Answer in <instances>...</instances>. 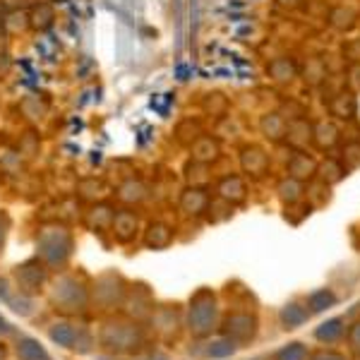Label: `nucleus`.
<instances>
[{
  "mask_svg": "<svg viewBox=\"0 0 360 360\" xmlns=\"http://www.w3.org/2000/svg\"><path fill=\"white\" fill-rule=\"evenodd\" d=\"M217 317H219V307H217V298H214L212 291L202 288V291L195 293V298L190 300V332L195 336H209L212 329L217 327Z\"/></svg>",
  "mask_w": 360,
  "mask_h": 360,
  "instance_id": "f03ea898",
  "label": "nucleus"
},
{
  "mask_svg": "<svg viewBox=\"0 0 360 360\" xmlns=\"http://www.w3.org/2000/svg\"><path fill=\"white\" fill-rule=\"evenodd\" d=\"M336 305V293L332 288H317L307 295V307L310 312H324L327 307H334Z\"/></svg>",
  "mask_w": 360,
  "mask_h": 360,
  "instance_id": "6ab92c4d",
  "label": "nucleus"
},
{
  "mask_svg": "<svg viewBox=\"0 0 360 360\" xmlns=\"http://www.w3.org/2000/svg\"><path fill=\"white\" fill-rule=\"evenodd\" d=\"M317 144L319 147H332L336 142V127L334 125H319L317 127Z\"/></svg>",
  "mask_w": 360,
  "mask_h": 360,
  "instance_id": "cd10ccee",
  "label": "nucleus"
},
{
  "mask_svg": "<svg viewBox=\"0 0 360 360\" xmlns=\"http://www.w3.org/2000/svg\"><path fill=\"white\" fill-rule=\"evenodd\" d=\"M144 243H147L149 248H154V250H164L168 248L173 243V231H171V226H166V224H149V229H147V233H144Z\"/></svg>",
  "mask_w": 360,
  "mask_h": 360,
  "instance_id": "9b49d317",
  "label": "nucleus"
},
{
  "mask_svg": "<svg viewBox=\"0 0 360 360\" xmlns=\"http://www.w3.org/2000/svg\"><path fill=\"white\" fill-rule=\"evenodd\" d=\"M348 156H346V168H358L360 166V144H351L346 149Z\"/></svg>",
  "mask_w": 360,
  "mask_h": 360,
  "instance_id": "2f4dec72",
  "label": "nucleus"
},
{
  "mask_svg": "<svg viewBox=\"0 0 360 360\" xmlns=\"http://www.w3.org/2000/svg\"><path fill=\"white\" fill-rule=\"evenodd\" d=\"M5 332H10V324L5 322L3 317H0V334H5Z\"/></svg>",
  "mask_w": 360,
  "mask_h": 360,
  "instance_id": "72a5a7b5",
  "label": "nucleus"
},
{
  "mask_svg": "<svg viewBox=\"0 0 360 360\" xmlns=\"http://www.w3.org/2000/svg\"><path fill=\"white\" fill-rule=\"evenodd\" d=\"M307 358H310V351H307V346L300 344V341L281 346L274 353V360H307Z\"/></svg>",
  "mask_w": 360,
  "mask_h": 360,
  "instance_id": "4be33fe9",
  "label": "nucleus"
},
{
  "mask_svg": "<svg viewBox=\"0 0 360 360\" xmlns=\"http://www.w3.org/2000/svg\"><path fill=\"white\" fill-rule=\"evenodd\" d=\"M315 339L324 346L339 344L341 339H346V322L341 317H332L327 322H322L315 329Z\"/></svg>",
  "mask_w": 360,
  "mask_h": 360,
  "instance_id": "1a4fd4ad",
  "label": "nucleus"
},
{
  "mask_svg": "<svg viewBox=\"0 0 360 360\" xmlns=\"http://www.w3.org/2000/svg\"><path fill=\"white\" fill-rule=\"evenodd\" d=\"M0 360H3V348H0Z\"/></svg>",
  "mask_w": 360,
  "mask_h": 360,
  "instance_id": "f704fd0d",
  "label": "nucleus"
},
{
  "mask_svg": "<svg viewBox=\"0 0 360 360\" xmlns=\"http://www.w3.org/2000/svg\"><path fill=\"white\" fill-rule=\"evenodd\" d=\"M307 360H348L344 353H339V351H334V348H319V351L312 353Z\"/></svg>",
  "mask_w": 360,
  "mask_h": 360,
  "instance_id": "7c9ffc66",
  "label": "nucleus"
},
{
  "mask_svg": "<svg viewBox=\"0 0 360 360\" xmlns=\"http://www.w3.org/2000/svg\"><path fill=\"white\" fill-rule=\"evenodd\" d=\"M17 356H20V360H51L46 348L37 339H29V336H22L17 341Z\"/></svg>",
  "mask_w": 360,
  "mask_h": 360,
  "instance_id": "f3484780",
  "label": "nucleus"
},
{
  "mask_svg": "<svg viewBox=\"0 0 360 360\" xmlns=\"http://www.w3.org/2000/svg\"><path fill=\"white\" fill-rule=\"evenodd\" d=\"M193 156H195V161H200V164H209V161H214L219 156V142L212 137L200 135L193 142Z\"/></svg>",
  "mask_w": 360,
  "mask_h": 360,
  "instance_id": "dca6fc26",
  "label": "nucleus"
},
{
  "mask_svg": "<svg viewBox=\"0 0 360 360\" xmlns=\"http://www.w3.org/2000/svg\"><path fill=\"white\" fill-rule=\"evenodd\" d=\"M245 193H248L245 180H243L240 176H229L219 183V195L229 202H243L245 200Z\"/></svg>",
  "mask_w": 360,
  "mask_h": 360,
  "instance_id": "4468645a",
  "label": "nucleus"
},
{
  "mask_svg": "<svg viewBox=\"0 0 360 360\" xmlns=\"http://www.w3.org/2000/svg\"><path fill=\"white\" fill-rule=\"evenodd\" d=\"M106 185L101 183V180L96 178H89V180H82L79 183V197H84V200H101V197H106Z\"/></svg>",
  "mask_w": 360,
  "mask_h": 360,
  "instance_id": "5701e85b",
  "label": "nucleus"
},
{
  "mask_svg": "<svg viewBox=\"0 0 360 360\" xmlns=\"http://www.w3.org/2000/svg\"><path fill=\"white\" fill-rule=\"evenodd\" d=\"M346 339H348V346H351V351L360 356V319L358 322H353L351 327L346 329Z\"/></svg>",
  "mask_w": 360,
  "mask_h": 360,
  "instance_id": "c85d7f7f",
  "label": "nucleus"
},
{
  "mask_svg": "<svg viewBox=\"0 0 360 360\" xmlns=\"http://www.w3.org/2000/svg\"><path fill=\"white\" fill-rule=\"evenodd\" d=\"M103 344L125 351V348L139 344V329L135 324H111L106 329V336H103Z\"/></svg>",
  "mask_w": 360,
  "mask_h": 360,
  "instance_id": "39448f33",
  "label": "nucleus"
},
{
  "mask_svg": "<svg viewBox=\"0 0 360 360\" xmlns=\"http://www.w3.org/2000/svg\"><path fill=\"white\" fill-rule=\"evenodd\" d=\"M209 205H212V200H209L207 190L197 188V185L188 188L183 193V197H180V209H183L185 214H190V217H200V214L209 212Z\"/></svg>",
  "mask_w": 360,
  "mask_h": 360,
  "instance_id": "6e6552de",
  "label": "nucleus"
},
{
  "mask_svg": "<svg viewBox=\"0 0 360 360\" xmlns=\"http://www.w3.org/2000/svg\"><path fill=\"white\" fill-rule=\"evenodd\" d=\"M37 248L46 264L63 266L72 255V236L68 233V229H63L58 224L46 226L37 238Z\"/></svg>",
  "mask_w": 360,
  "mask_h": 360,
  "instance_id": "f257e3e1",
  "label": "nucleus"
},
{
  "mask_svg": "<svg viewBox=\"0 0 360 360\" xmlns=\"http://www.w3.org/2000/svg\"><path fill=\"white\" fill-rule=\"evenodd\" d=\"M8 229H10V219H8V214L0 212V248H3V243H5V236H8Z\"/></svg>",
  "mask_w": 360,
  "mask_h": 360,
  "instance_id": "473e14b6",
  "label": "nucleus"
},
{
  "mask_svg": "<svg viewBox=\"0 0 360 360\" xmlns=\"http://www.w3.org/2000/svg\"><path fill=\"white\" fill-rule=\"evenodd\" d=\"M288 171H291V178L303 180V178H310L312 173H317V166L307 154H295L291 159V164H288Z\"/></svg>",
  "mask_w": 360,
  "mask_h": 360,
  "instance_id": "412c9836",
  "label": "nucleus"
},
{
  "mask_svg": "<svg viewBox=\"0 0 360 360\" xmlns=\"http://www.w3.org/2000/svg\"><path fill=\"white\" fill-rule=\"evenodd\" d=\"M51 339L63 348H77L79 332L75 327H70V324H56V327L51 329Z\"/></svg>",
  "mask_w": 360,
  "mask_h": 360,
  "instance_id": "aec40b11",
  "label": "nucleus"
},
{
  "mask_svg": "<svg viewBox=\"0 0 360 360\" xmlns=\"http://www.w3.org/2000/svg\"><path fill=\"white\" fill-rule=\"evenodd\" d=\"M240 161H243V168H245L248 173H252V176H262L266 171V164H269L266 154L259 147H245L243 149Z\"/></svg>",
  "mask_w": 360,
  "mask_h": 360,
  "instance_id": "f8f14e48",
  "label": "nucleus"
},
{
  "mask_svg": "<svg viewBox=\"0 0 360 360\" xmlns=\"http://www.w3.org/2000/svg\"><path fill=\"white\" fill-rule=\"evenodd\" d=\"M137 229H139V219H137L135 212H130V209H120V212L113 214L111 231L120 243H130L132 238L137 236Z\"/></svg>",
  "mask_w": 360,
  "mask_h": 360,
  "instance_id": "0eeeda50",
  "label": "nucleus"
},
{
  "mask_svg": "<svg viewBox=\"0 0 360 360\" xmlns=\"http://www.w3.org/2000/svg\"><path fill=\"white\" fill-rule=\"evenodd\" d=\"M221 332L233 344H248V341H252L257 336V317L248 315V312H231L224 319Z\"/></svg>",
  "mask_w": 360,
  "mask_h": 360,
  "instance_id": "7ed1b4c3",
  "label": "nucleus"
},
{
  "mask_svg": "<svg viewBox=\"0 0 360 360\" xmlns=\"http://www.w3.org/2000/svg\"><path fill=\"white\" fill-rule=\"evenodd\" d=\"M46 281V271L39 262H27L22 266H17V291L20 293H32V291H41Z\"/></svg>",
  "mask_w": 360,
  "mask_h": 360,
  "instance_id": "423d86ee",
  "label": "nucleus"
},
{
  "mask_svg": "<svg viewBox=\"0 0 360 360\" xmlns=\"http://www.w3.org/2000/svg\"><path fill=\"white\" fill-rule=\"evenodd\" d=\"M56 15H53V8H51L49 3H39L32 8V13H29V27L39 29V32H44V29H49L53 25Z\"/></svg>",
  "mask_w": 360,
  "mask_h": 360,
  "instance_id": "a211bd4d",
  "label": "nucleus"
},
{
  "mask_svg": "<svg viewBox=\"0 0 360 360\" xmlns=\"http://www.w3.org/2000/svg\"><path fill=\"white\" fill-rule=\"evenodd\" d=\"M271 75H274L276 79H291V75H293V65L288 60H276V63H271Z\"/></svg>",
  "mask_w": 360,
  "mask_h": 360,
  "instance_id": "c756f323",
  "label": "nucleus"
},
{
  "mask_svg": "<svg viewBox=\"0 0 360 360\" xmlns=\"http://www.w3.org/2000/svg\"><path fill=\"white\" fill-rule=\"evenodd\" d=\"M29 27V13H10L5 15V32L8 34H15V32H25Z\"/></svg>",
  "mask_w": 360,
  "mask_h": 360,
  "instance_id": "393cba45",
  "label": "nucleus"
},
{
  "mask_svg": "<svg viewBox=\"0 0 360 360\" xmlns=\"http://www.w3.org/2000/svg\"><path fill=\"white\" fill-rule=\"evenodd\" d=\"M312 312L307 310V307L298 305V303H288L286 307H281V312H278V319H281L283 329H298L303 327V324L310 319Z\"/></svg>",
  "mask_w": 360,
  "mask_h": 360,
  "instance_id": "9d476101",
  "label": "nucleus"
},
{
  "mask_svg": "<svg viewBox=\"0 0 360 360\" xmlns=\"http://www.w3.org/2000/svg\"><path fill=\"white\" fill-rule=\"evenodd\" d=\"M278 195H281V200H286L288 205H291V202L300 200V195H303V185H300V180L288 178V180H283V183L278 185Z\"/></svg>",
  "mask_w": 360,
  "mask_h": 360,
  "instance_id": "b1692460",
  "label": "nucleus"
},
{
  "mask_svg": "<svg viewBox=\"0 0 360 360\" xmlns=\"http://www.w3.org/2000/svg\"><path fill=\"white\" fill-rule=\"evenodd\" d=\"M113 209L108 207V205H96V207H91L89 212H86V226H89L91 231H106V229H111V221H113Z\"/></svg>",
  "mask_w": 360,
  "mask_h": 360,
  "instance_id": "ddd939ff",
  "label": "nucleus"
},
{
  "mask_svg": "<svg viewBox=\"0 0 360 360\" xmlns=\"http://www.w3.org/2000/svg\"><path fill=\"white\" fill-rule=\"evenodd\" d=\"M346 168L339 166L336 161H327V164L322 166V178L327 180V183H339L341 178H344Z\"/></svg>",
  "mask_w": 360,
  "mask_h": 360,
  "instance_id": "bb28decb",
  "label": "nucleus"
},
{
  "mask_svg": "<svg viewBox=\"0 0 360 360\" xmlns=\"http://www.w3.org/2000/svg\"><path fill=\"white\" fill-rule=\"evenodd\" d=\"M144 197H147V185H144L142 180L130 178L118 188V200L125 202V205H139Z\"/></svg>",
  "mask_w": 360,
  "mask_h": 360,
  "instance_id": "2eb2a0df",
  "label": "nucleus"
},
{
  "mask_svg": "<svg viewBox=\"0 0 360 360\" xmlns=\"http://www.w3.org/2000/svg\"><path fill=\"white\" fill-rule=\"evenodd\" d=\"M207 353H209L212 358H229V356H233V353H236V344H233L231 339H226V336H224V339L214 341V344L209 346V351H207Z\"/></svg>",
  "mask_w": 360,
  "mask_h": 360,
  "instance_id": "a878e982",
  "label": "nucleus"
},
{
  "mask_svg": "<svg viewBox=\"0 0 360 360\" xmlns=\"http://www.w3.org/2000/svg\"><path fill=\"white\" fill-rule=\"evenodd\" d=\"M53 303L60 305V310H82L86 305V291L72 276H65L56 286Z\"/></svg>",
  "mask_w": 360,
  "mask_h": 360,
  "instance_id": "20e7f679",
  "label": "nucleus"
}]
</instances>
